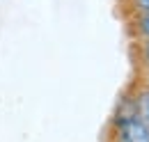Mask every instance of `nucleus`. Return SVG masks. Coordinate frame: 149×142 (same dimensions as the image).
Wrapping results in <instances>:
<instances>
[{
    "instance_id": "nucleus-1",
    "label": "nucleus",
    "mask_w": 149,
    "mask_h": 142,
    "mask_svg": "<svg viewBox=\"0 0 149 142\" xmlns=\"http://www.w3.org/2000/svg\"><path fill=\"white\" fill-rule=\"evenodd\" d=\"M115 138H117V142H149V126L138 115L122 117Z\"/></svg>"
},
{
    "instance_id": "nucleus-4",
    "label": "nucleus",
    "mask_w": 149,
    "mask_h": 142,
    "mask_svg": "<svg viewBox=\"0 0 149 142\" xmlns=\"http://www.w3.org/2000/svg\"><path fill=\"white\" fill-rule=\"evenodd\" d=\"M138 5H140L145 12H149V0H138Z\"/></svg>"
},
{
    "instance_id": "nucleus-5",
    "label": "nucleus",
    "mask_w": 149,
    "mask_h": 142,
    "mask_svg": "<svg viewBox=\"0 0 149 142\" xmlns=\"http://www.w3.org/2000/svg\"><path fill=\"white\" fill-rule=\"evenodd\" d=\"M145 55H147V62H149V44H147V48H145Z\"/></svg>"
},
{
    "instance_id": "nucleus-3",
    "label": "nucleus",
    "mask_w": 149,
    "mask_h": 142,
    "mask_svg": "<svg viewBox=\"0 0 149 142\" xmlns=\"http://www.w3.org/2000/svg\"><path fill=\"white\" fill-rule=\"evenodd\" d=\"M140 28H142V32L149 37V12L142 14V18H140Z\"/></svg>"
},
{
    "instance_id": "nucleus-2",
    "label": "nucleus",
    "mask_w": 149,
    "mask_h": 142,
    "mask_svg": "<svg viewBox=\"0 0 149 142\" xmlns=\"http://www.w3.org/2000/svg\"><path fill=\"white\" fill-rule=\"evenodd\" d=\"M140 119L149 126V92H145L140 99Z\"/></svg>"
}]
</instances>
